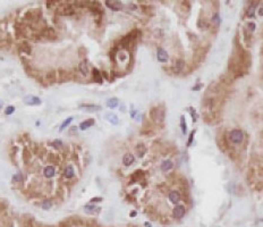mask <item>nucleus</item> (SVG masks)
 <instances>
[{
  "instance_id": "4c0bfd02",
  "label": "nucleus",
  "mask_w": 263,
  "mask_h": 227,
  "mask_svg": "<svg viewBox=\"0 0 263 227\" xmlns=\"http://www.w3.org/2000/svg\"><path fill=\"white\" fill-rule=\"evenodd\" d=\"M15 111V107H13V106H9V107H7L5 110V114L6 115H11V114Z\"/></svg>"
},
{
  "instance_id": "a18cd8bd",
  "label": "nucleus",
  "mask_w": 263,
  "mask_h": 227,
  "mask_svg": "<svg viewBox=\"0 0 263 227\" xmlns=\"http://www.w3.org/2000/svg\"><path fill=\"white\" fill-rule=\"evenodd\" d=\"M100 201H102V198H93L92 200H91V202H100Z\"/></svg>"
},
{
  "instance_id": "7ed1b4c3",
  "label": "nucleus",
  "mask_w": 263,
  "mask_h": 227,
  "mask_svg": "<svg viewBox=\"0 0 263 227\" xmlns=\"http://www.w3.org/2000/svg\"><path fill=\"white\" fill-rule=\"evenodd\" d=\"M41 15H42L41 11H39V9H31V11H26L25 15H24V18L27 20V21H37L41 17Z\"/></svg>"
},
{
  "instance_id": "f3484780",
  "label": "nucleus",
  "mask_w": 263,
  "mask_h": 227,
  "mask_svg": "<svg viewBox=\"0 0 263 227\" xmlns=\"http://www.w3.org/2000/svg\"><path fill=\"white\" fill-rule=\"evenodd\" d=\"M172 167H174V164H172V161H170V160H165V161L161 164V169L163 170V171H168V170H170Z\"/></svg>"
},
{
  "instance_id": "4be33fe9",
  "label": "nucleus",
  "mask_w": 263,
  "mask_h": 227,
  "mask_svg": "<svg viewBox=\"0 0 263 227\" xmlns=\"http://www.w3.org/2000/svg\"><path fill=\"white\" fill-rule=\"evenodd\" d=\"M203 104H204L208 109H213V106L216 104V99H213V98L205 99L204 102H203Z\"/></svg>"
},
{
  "instance_id": "a878e982",
  "label": "nucleus",
  "mask_w": 263,
  "mask_h": 227,
  "mask_svg": "<svg viewBox=\"0 0 263 227\" xmlns=\"http://www.w3.org/2000/svg\"><path fill=\"white\" fill-rule=\"evenodd\" d=\"M93 77H94V80L98 83H102V76H101V74H100V72H99L97 68L93 69Z\"/></svg>"
},
{
  "instance_id": "20e7f679",
  "label": "nucleus",
  "mask_w": 263,
  "mask_h": 227,
  "mask_svg": "<svg viewBox=\"0 0 263 227\" xmlns=\"http://www.w3.org/2000/svg\"><path fill=\"white\" fill-rule=\"evenodd\" d=\"M41 35L43 36V38L48 39V40H55V39L57 38V33H56V31H55L52 27L46 26L41 31Z\"/></svg>"
},
{
  "instance_id": "de8ad7c7",
  "label": "nucleus",
  "mask_w": 263,
  "mask_h": 227,
  "mask_svg": "<svg viewBox=\"0 0 263 227\" xmlns=\"http://www.w3.org/2000/svg\"><path fill=\"white\" fill-rule=\"evenodd\" d=\"M102 76H103V77H106V78H109V77H108V74H107V73H106V72H103V73H102Z\"/></svg>"
},
{
  "instance_id": "e433bc0d",
  "label": "nucleus",
  "mask_w": 263,
  "mask_h": 227,
  "mask_svg": "<svg viewBox=\"0 0 263 227\" xmlns=\"http://www.w3.org/2000/svg\"><path fill=\"white\" fill-rule=\"evenodd\" d=\"M49 160H50V161H52V162H56V164H58V162H59L58 157L56 155H53V153H50V156H49Z\"/></svg>"
},
{
  "instance_id": "0eeeda50",
  "label": "nucleus",
  "mask_w": 263,
  "mask_h": 227,
  "mask_svg": "<svg viewBox=\"0 0 263 227\" xmlns=\"http://www.w3.org/2000/svg\"><path fill=\"white\" fill-rule=\"evenodd\" d=\"M74 8L73 7H70L69 5H65V7H62V8H59V11H58V13H59V15H61V16H70L74 14Z\"/></svg>"
},
{
  "instance_id": "6ab92c4d",
  "label": "nucleus",
  "mask_w": 263,
  "mask_h": 227,
  "mask_svg": "<svg viewBox=\"0 0 263 227\" xmlns=\"http://www.w3.org/2000/svg\"><path fill=\"white\" fill-rule=\"evenodd\" d=\"M184 67H185V62H184L183 59H178V60L176 62V65H175V72L176 73L181 72Z\"/></svg>"
},
{
  "instance_id": "6e6552de",
  "label": "nucleus",
  "mask_w": 263,
  "mask_h": 227,
  "mask_svg": "<svg viewBox=\"0 0 263 227\" xmlns=\"http://www.w3.org/2000/svg\"><path fill=\"white\" fill-rule=\"evenodd\" d=\"M158 60L160 62H168V53L165 49L158 48Z\"/></svg>"
},
{
  "instance_id": "7c9ffc66",
  "label": "nucleus",
  "mask_w": 263,
  "mask_h": 227,
  "mask_svg": "<svg viewBox=\"0 0 263 227\" xmlns=\"http://www.w3.org/2000/svg\"><path fill=\"white\" fill-rule=\"evenodd\" d=\"M30 158H31V152H30V150L25 148V149H24V156H23V159H24V161L27 164L28 160H30Z\"/></svg>"
},
{
  "instance_id": "f257e3e1",
  "label": "nucleus",
  "mask_w": 263,
  "mask_h": 227,
  "mask_svg": "<svg viewBox=\"0 0 263 227\" xmlns=\"http://www.w3.org/2000/svg\"><path fill=\"white\" fill-rule=\"evenodd\" d=\"M150 116H151L152 120L162 123V122H163V119H165V109L152 108V110L150 111Z\"/></svg>"
},
{
  "instance_id": "58836bf2",
  "label": "nucleus",
  "mask_w": 263,
  "mask_h": 227,
  "mask_svg": "<svg viewBox=\"0 0 263 227\" xmlns=\"http://www.w3.org/2000/svg\"><path fill=\"white\" fill-rule=\"evenodd\" d=\"M69 135H76L77 134V127L76 126H73V127H70V129H69Z\"/></svg>"
},
{
  "instance_id": "72a5a7b5",
  "label": "nucleus",
  "mask_w": 263,
  "mask_h": 227,
  "mask_svg": "<svg viewBox=\"0 0 263 227\" xmlns=\"http://www.w3.org/2000/svg\"><path fill=\"white\" fill-rule=\"evenodd\" d=\"M181 131H183V133L185 134L186 133V123H185V117H184V116H181Z\"/></svg>"
},
{
  "instance_id": "f704fd0d",
  "label": "nucleus",
  "mask_w": 263,
  "mask_h": 227,
  "mask_svg": "<svg viewBox=\"0 0 263 227\" xmlns=\"http://www.w3.org/2000/svg\"><path fill=\"white\" fill-rule=\"evenodd\" d=\"M52 147H55V148H57V149H60L62 147V142L61 141H59V140H56V141H53L51 143Z\"/></svg>"
},
{
  "instance_id": "aec40b11",
  "label": "nucleus",
  "mask_w": 263,
  "mask_h": 227,
  "mask_svg": "<svg viewBox=\"0 0 263 227\" xmlns=\"http://www.w3.org/2000/svg\"><path fill=\"white\" fill-rule=\"evenodd\" d=\"M143 176H144V173H143V171H141V170L135 171L134 175L132 176V178H130V183H135L136 181H139L141 177H143Z\"/></svg>"
},
{
  "instance_id": "37998d69",
  "label": "nucleus",
  "mask_w": 263,
  "mask_h": 227,
  "mask_svg": "<svg viewBox=\"0 0 263 227\" xmlns=\"http://www.w3.org/2000/svg\"><path fill=\"white\" fill-rule=\"evenodd\" d=\"M188 110H190V111H191V114H192V117H193V122H195V120H196V114L194 113V109H193V108H188Z\"/></svg>"
},
{
  "instance_id": "49530a36",
  "label": "nucleus",
  "mask_w": 263,
  "mask_h": 227,
  "mask_svg": "<svg viewBox=\"0 0 263 227\" xmlns=\"http://www.w3.org/2000/svg\"><path fill=\"white\" fill-rule=\"evenodd\" d=\"M202 85L201 84H199V85H196V86H194V88H193V90H194V91H196V90H199V89L201 88Z\"/></svg>"
},
{
  "instance_id": "c03bdc74",
  "label": "nucleus",
  "mask_w": 263,
  "mask_h": 227,
  "mask_svg": "<svg viewBox=\"0 0 263 227\" xmlns=\"http://www.w3.org/2000/svg\"><path fill=\"white\" fill-rule=\"evenodd\" d=\"M248 30L251 32H253L255 30V24L254 23H248Z\"/></svg>"
},
{
  "instance_id": "423d86ee",
  "label": "nucleus",
  "mask_w": 263,
  "mask_h": 227,
  "mask_svg": "<svg viewBox=\"0 0 263 227\" xmlns=\"http://www.w3.org/2000/svg\"><path fill=\"white\" fill-rule=\"evenodd\" d=\"M24 102L26 104H30V106H37L41 103V100H40V98L34 97V95H27L24 98Z\"/></svg>"
},
{
  "instance_id": "c756f323",
  "label": "nucleus",
  "mask_w": 263,
  "mask_h": 227,
  "mask_svg": "<svg viewBox=\"0 0 263 227\" xmlns=\"http://www.w3.org/2000/svg\"><path fill=\"white\" fill-rule=\"evenodd\" d=\"M42 208L44 209V210H49L50 208L52 207V202L50 201V200H44V201L42 202Z\"/></svg>"
},
{
  "instance_id": "79ce46f5",
  "label": "nucleus",
  "mask_w": 263,
  "mask_h": 227,
  "mask_svg": "<svg viewBox=\"0 0 263 227\" xmlns=\"http://www.w3.org/2000/svg\"><path fill=\"white\" fill-rule=\"evenodd\" d=\"M194 134H195V131H193V132L191 133V135H190V140H188V142H187V145L192 144V141H193V136H194Z\"/></svg>"
},
{
  "instance_id": "c9c22d12",
  "label": "nucleus",
  "mask_w": 263,
  "mask_h": 227,
  "mask_svg": "<svg viewBox=\"0 0 263 227\" xmlns=\"http://www.w3.org/2000/svg\"><path fill=\"white\" fill-rule=\"evenodd\" d=\"M212 22L216 24V25H219L220 24V17H219V14H214L213 17H212Z\"/></svg>"
},
{
  "instance_id": "473e14b6",
  "label": "nucleus",
  "mask_w": 263,
  "mask_h": 227,
  "mask_svg": "<svg viewBox=\"0 0 263 227\" xmlns=\"http://www.w3.org/2000/svg\"><path fill=\"white\" fill-rule=\"evenodd\" d=\"M95 210H97V208H95V206H93V204H88V206H85V211L90 212V213L95 212Z\"/></svg>"
},
{
  "instance_id": "9d476101",
  "label": "nucleus",
  "mask_w": 263,
  "mask_h": 227,
  "mask_svg": "<svg viewBox=\"0 0 263 227\" xmlns=\"http://www.w3.org/2000/svg\"><path fill=\"white\" fill-rule=\"evenodd\" d=\"M57 76H58V80H59V82H67L68 80L70 78L69 76V73L67 71H64V69H60L59 72L57 73Z\"/></svg>"
},
{
  "instance_id": "2eb2a0df",
  "label": "nucleus",
  "mask_w": 263,
  "mask_h": 227,
  "mask_svg": "<svg viewBox=\"0 0 263 227\" xmlns=\"http://www.w3.org/2000/svg\"><path fill=\"white\" fill-rule=\"evenodd\" d=\"M18 49H19V51H21V52H23V53H26V55H30V53H31V51H32L31 46H30L27 42H23L21 46H19V48H18Z\"/></svg>"
},
{
  "instance_id": "ddd939ff",
  "label": "nucleus",
  "mask_w": 263,
  "mask_h": 227,
  "mask_svg": "<svg viewBox=\"0 0 263 227\" xmlns=\"http://www.w3.org/2000/svg\"><path fill=\"white\" fill-rule=\"evenodd\" d=\"M56 174V170H55V167L53 166H46L44 170H43V175L46 176V178H51L53 177Z\"/></svg>"
},
{
  "instance_id": "c85d7f7f",
  "label": "nucleus",
  "mask_w": 263,
  "mask_h": 227,
  "mask_svg": "<svg viewBox=\"0 0 263 227\" xmlns=\"http://www.w3.org/2000/svg\"><path fill=\"white\" fill-rule=\"evenodd\" d=\"M79 107H81V108L92 109V110H100V109H101V107H99V106H95V104H88V103H84V104H81Z\"/></svg>"
},
{
  "instance_id": "f03ea898",
  "label": "nucleus",
  "mask_w": 263,
  "mask_h": 227,
  "mask_svg": "<svg viewBox=\"0 0 263 227\" xmlns=\"http://www.w3.org/2000/svg\"><path fill=\"white\" fill-rule=\"evenodd\" d=\"M229 140L232 141V143H235V144H239V143H242L243 140H244V133L241 129H232V132L229 133Z\"/></svg>"
},
{
  "instance_id": "1a4fd4ad",
  "label": "nucleus",
  "mask_w": 263,
  "mask_h": 227,
  "mask_svg": "<svg viewBox=\"0 0 263 227\" xmlns=\"http://www.w3.org/2000/svg\"><path fill=\"white\" fill-rule=\"evenodd\" d=\"M106 6H107V7H109L110 9L115 11H120V9H121V7H123L121 2H119V1H107V2H106Z\"/></svg>"
},
{
  "instance_id": "09e8293b",
  "label": "nucleus",
  "mask_w": 263,
  "mask_h": 227,
  "mask_svg": "<svg viewBox=\"0 0 263 227\" xmlns=\"http://www.w3.org/2000/svg\"><path fill=\"white\" fill-rule=\"evenodd\" d=\"M135 216H136V211L130 212V217H135Z\"/></svg>"
},
{
  "instance_id": "393cba45",
  "label": "nucleus",
  "mask_w": 263,
  "mask_h": 227,
  "mask_svg": "<svg viewBox=\"0 0 263 227\" xmlns=\"http://www.w3.org/2000/svg\"><path fill=\"white\" fill-rule=\"evenodd\" d=\"M107 119H108L111 124H114V125L118 124V117H117L115 114H108V115H107Z\"/></svg>"
},
{
  "instance_id": "cd10ccee",
  "label": "nucleus",
  "mask_w": 263,
  "mask_h": 227,
  "mask_svg": "<svg viewBox=\"0 0 263 227\" xmlns=\"http://www.w3.org/2000/svg\"><path fill=\"white\" fill-rule=\"evenodd\" d=\"M197 25H199V27L200 29H208L209 27V23H208V21H206L205 18H201L200 21H199V23H197Z\"/></svg>"
},
{
  "instance_id": "f8f14e48",
  "label": "nucleus",
  "mask_w": 263,
  "mask_h": 227,
  "mask_svg": "<svg viewBox=\"0 0 263 227\" xmlns=\"http://www.w3.org/2000/svg\"><path fill=\"white\" fill-rule=\"evenodd\" d=\"M169 199L172 203H178L181 200V195L178 191H171L169 193Z\"/></svg>"
},
{
  "instance_id": "b1692460",
  "label": "nucleus",
  "mask_w": 263,
  "mask_h": 227,
  "mask_svg": "<svg viewBox=\"0 0 263 227\" xmlns=\"http://www.w3.org/2000/svg\"><path fill=\"white\" fill-rule=\"evenodd\" d=\"M145 152H146V148H145L144 144H139L136 147V153L139 157H143L145 155Z\"/></svg>"
},
{
  "instance_id": "ea45409f",
  "label": "nucleus",
  "mask_w": 263,
  "mask_h": 227,
  "mask_svg": "<svg viewBox=\"0 0 263 227\" xmlns=\"http://www.w3.org/2000/svg\"><path fill=\"white\" fill-rule=\"evenodd\" d=\"M254 11H255V8H254L253 6H251V7L248 8V11H247V16H250V17H253V16H254Z\"/></svg>"
},
{
  "instance_id": "3c124183",
  "label": "nucleus",
  "mask_w": 263,
  "mask_h": 227,
  "mask_svg": "<svg viewBox=\"0 0 263 227\" xmlns=\"http://www.w3.org/2000/svg\"><path fill=\"white\" fill-rule=\"evenodd\" d=\"M145 226H146V227H151V224H150V222H145Z\"/></svg>"
},
{
  "instance_id": "bb28decb",
  "label": "nucleus",
  "mask_w": 263,
  "mask_h": 227,
  "mask_svg": "<svg viewBox=\"0 0 263 227\" xmlns=\"http://www.w3.org/2000/svg\"><path fill=\"white\" fill-rule=\"evenodd\" d=\"M107 106H108L109 108H116L118 106V100L116 98L109 99L108 101H107Z\"/></svg>"
},
{
  "instance_id": "9b49d317",
  "label": "nucleus",
  "mask_w": 263,
  "mask_h": 227,
  "mask_svg": "<svg viewBox=\"0 0 263 227\" xmlns=\"http://www.w3.org/2000/svg\"><path fill=\"white\" fill-rule=\"evenodd\" d=\"M78 68H79V72L82 73V75H84V76H88V74H90V69H88V65L86 60H83V62L79 64Z\"/></svg>"
},
{
  "instance_id": "dca6fc26",
  "label": "nucleus",
  "mask_w": 263,
  "mask_h": 227,
  "mask_svg": "<svg viewBox=\"0 0 263 227\" xmlns=\"http://www.w3.org/2000/svg\"><path fill=\"white\" fill-rule=\"evenodd\" d=\"M123 162H124L125 166H130L133 162H134V157L133 155H130V153H126L124 156V158H123Z\"/></svg>"
},
{
  "instance_id": "39448f33",
  "label": "nucleus",
  "mask_w": 263,
  "mask_h": 227,
  "mask_svg": "<svg viewBox=\"0 0 263 227\" xmlns=\"http://www.w3.org/2000/svg\"><path fill=\"white\" fill-rule=\"evenodd\" d=\"M57 80L58 76L56 71H50V72H48L46 74V82L48 84H53V83L57 82Z\"/></svg>"
},
{
  "instance_id": "412c9836",
  "label": "nucleus",
  "mask_w": 263,
  "mask_h": 227,
  "mask_svg": "<svg viewBox=\"0 0 263 227\" xmlns=\"http://www.w3.org/2000/svg\"><path fill=\"white\" fill-rule=\"evenodd\" d=\"M75 175V171H74V168H73L72 166H68L67 168L65 169V173H64V176L66 177V178H72L74 177Z\"/></svg>"
},
{
  "instance_id": "a211bd4d",
  "label": "nucleus",
  "mask_w": 263,
  "mask_h": 227,
  "mask_svg": "<svg viewBox=\"0 0 263 227\" xmlns=\"http://www.w3.org/2000/svg\"><path fill=\"white\" fill-rule=\"evenodd\" d=\"M93 124H94V120H93V119H88V120H84V122H82V123H81V125H79V129L84 131V129L91 127Z\"/></svg>"
},
{
  "instance_id": "5701e85b",
  "label": "nucleus",
  "mask_w": 263,
  "mask_h": 227,
  "mask_svg": "<svg viewBox=\"0 0 263 227\" xmlns=\"http://www.w3.org/2000/svg\"><path fill=\"white\" fill-rule=\"evenodd\" d=\"M73 226V218H67V219H65V220H62V222H59V225L58 227H72Z\"/></svg>"
},
{
  "instance_id": "8fccbe9b",
  "label": "nucleus",
  "mask_w": 263,
  "mask_h": 227,
  "mask_svg": "<svg viewBox=\"0 0 263 227\" xmlns=\"http://www.w3.org/2000/svg\"><path fill=\"white\" fill-rule=\"evenodd\" d=\"M262 14H263V13H262V8H260V11H259V15L262 16Z\"/></svg>"
},
{
  "instance_id": "a19ab883",
  "label": "nucleus",
  "mask_w": 263,
  "mask_h": 227,
  "mask_svg": "<svg viewBox=\"0 0 263 227\" xmlns=\"http://www.w3.org/2000/svg\"><path fill=\"white\" fill-rule=\"evenodd\" d=\"M7 208V203L4 200H0V210H5Z\"/></svg>"
},
{
  "instance_id": "4468645a",
  "label": "nucleus",
  "mask_w": 263,
  "mask_h": 227,
  "mask_svg": "<svg viewBox=\"0 0 263 227\" xmlns=\"http://www.w3.org/2000/svg\"><path fill=\"white\" fill-rule=\"evenodd\" d=\"M185 212H186V209H185V207L184 206H177L175 208V210H174V215H175L176 218H181V217H184V215H185Z\"/></svg>"
},
{
  "instance_id": "2f4dec72",
  "label": "nucleus",
  "mask_w": 263,
  "mask_h": 227,
  "mask_svg": "<svg viewBox=\"0 0 263 227\" xmlns=\"http://www.w3.org/2000/svg\"><path fill=\"white\" fill-rule=\"evenodd\" d=\"M72 120H73V117H68V118L66 119V120H65V122H64V123L61 124V126H60V131H64V129H66L68 125L72 123Z\"/></svg>"
}]
</instances>
